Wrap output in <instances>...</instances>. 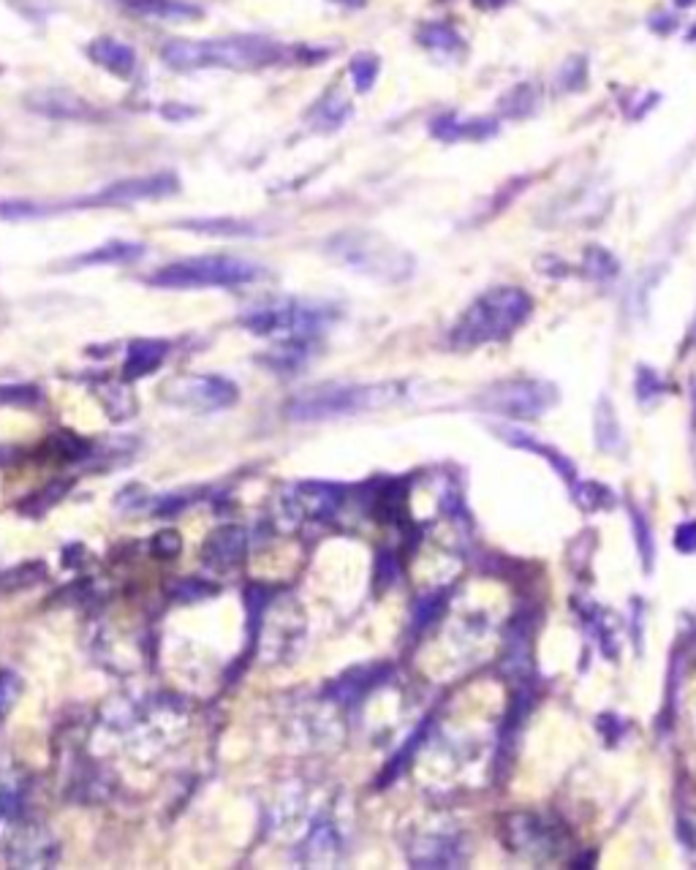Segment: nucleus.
<instances>
[{
  "instance_id": "nucleus-1",
  "label": "nucleus",
  "mask_w": 696,
  "mask_h": 870,
  "mask_svg": "<svg viewBox=\"0 0 696 870\" xmlns=\"http://www.w3.org/2000/svg\"><path fill=\"white\" fill-rule=\"evenodd\" d=\"M531 297L520 289L503 286L482 294L479 300L471 302L460 321L452 329V346L455 348H476L495 340H506L514 329L522 327L525 319L531 316Z\"/></svg>"
},
{
  "instance_id": "nucleus-2",
  "label": "nucleus",
  "mask_w": 696,
  "mask_h": 870,
  "mask_svg": "<svg viewBox=\"0 0 696 870\" xmlns=\"http://www.w3.org/2000/svg\"><path fill=\"white\" fill-rule=\"evenodd\" d=\"M161 55L172 68L194 71V68H234L251 71L278 58V44L264 36H223L213 41H172L161 49Z\"/></svg>"
},
{
  "instance_id": "nucleus-3",
  "label": "nucleus",
  "mask_w": 696,
  "mask_h": 870,
  "mask_svg": "<svg viewBox=\"0 0 696 870\" xmlns=\"http://www.w3.org/2000/svg\"><path fill=\"white\" fill-rule=\"evenodd\" d=\"M335 319V310L321 302L305 300H278L270 305L248 310L242 316L245 329L253 335L272 338L283 348H305L310 340H316Z\"/></svg>"
},
{
  "instance_id": "nucleus-4",
  "label": "nucleus",
  "mask_w": 696,
  "mask_h": 870,
  "mask_svg": "<svg viewBox=\"0 0 696 870\" xmlns=\"http://www.w3.org/2000/svg\"><path fill=\"white\" fill-rule=\"evenodd\" d=\"M261 278V267L237 256H191L166 264L150 275L158 289H226Z\"/></svg>"
},
{
  "instance_id": "nucleus-5",
  "label": "nucleus",
  "mask_w": 696,
  "mask_h": 870,
  "mask_svg": "<svg viewBox=\"0 0 696 870\" xmlns=\"http://www.w3.org/2000/svg\"><path fill=\"white\" fill-rule=\"evenodd\" d=\"M400 392L395 384H373V387H321L291 400L286 414L291 419H332V416L357 414L392 403Z\"/></svg>"
},
{
  "instance_id": "nucleus-6",
  "label": "nucleus",
  "mask_w": 696,
  "mask_h": 870,
  "mask_svg": "<svg viewBox=\"0 0 696 870\" xmlns=\"http://www.w3.org/2000/svg\"><path fill=\"white\" fill-rule=\"evenodd\" d=\"M329 253L351 270L365 272L373 278H387V281L406 278L411 270L406 253L397 251L387 240H381L378 234L370 232L340 234L329 242Z\"/></svg>"
},
{
  "instance_id": "nucleus-7",
  "label": "nucleus",
  "mask_w": 696,
  "mask_h": 870,
  "mask_svg": "<svg viewBox=\"0 0 696 870\" xmlns=\"http://www.w3.org/2000/svg\"><path fill=\"white\" fill-rule=\"evenodd\" d=\"M555 403V389L542 381H503L482 397V408L509 419H536Z\"/></svg>"
},
{
  "instance_id": "nucleus-8",
  "label": "nucleus",
  "mask_w": 696,
  "mask_h": 870,
  "mask_svg": "<svg viewBox=\"0 0 696 870\" xmlns=\"http://www.w3.org/2000/svg\"><path fill=\"white\" fill-rule=\"evenodd\" d=\"M343 490L329 482H297L286 487L281 495V517L289 525L302 522H327L338 512Z\"/></svg>"
},
{
  "instance_id": "nucleus-9",
  "label": "nucleus",
  "mask_w": 696,
  "mask_h": 870,
  "mask_svg": "<svg viewBox=\"0 0 696 870\" xmlns=\"http://www.w3.org/2000/svg\"><path fill=\"white\" fill-rule=\"evenodd\" d=\"M240 389L223 376H185L166 387V400L180 408H191L199 414L221 411L237 403Z\"/></svg>"
},
{
  "instance_id": "nucleus-10",
  "label": "nucleus",
  "mask_w": 696,
  "mask_h": 870,
  "mask_svg": "<svg viewBox=\"0 0 696 870\" xmlns=\"http://www.w3.org/2000/svg\"><path fill=\"white\" fill-rule=\"evenodd\" d=\"M177 191V177L169 172L147 174V177H131V180H120L107 188H101L98 194L85 196L79 204H98V207H117V204H134L147 202V199H161V196H172Z\"/></svg>"
},
{
  "instance_id": "nucleus-11",
  "label": "nucleus",
  "mask_w": 696,
  "mask_h": 870,
  "mask_svg": "<svg viewBox=\"0 0 696 870\" xmlns=\"http://www.w3.org/2000/svg\"><path fill=\"white\" fill-rule=\"evenodd\" d=\"M248 555V531L242 525L215 528L202 547V563L213 571H234Z\"/></svg>"
},
{
  "instance_id": "nucleus-12",
  "label": "nucleus",
  "mask_w": 696,
  "mask_h": 870,
  "mask_svg": "<svg viewBox=\"0 0 696 870\" xmlns=\"http://www.w3.org/2000/svg\"><path fill=\"white\" fill-rule=\"evenodd\" d=\"M509 846L517 854H544L555 849V830L533 813H514L506 824Z\"/></svg>"
},
{
  "instance_id": "nucleus-13",
  "label": "nucleus",
  "mask_w": 696,
  "mask_h": 870,
  "mask_svg": "<svg viewBox=\"0 0 696 870\" xmlns=\"http://www.w3.org/2000/svg\"><path fill=\"white\" fill-rule=\"evenodd\" d=\"M55 849H58V843L52 841V835L44 827L25 822L6 851L17 865H49L58 854Z\"/></svg>"
},
{
  "instance_id": "nucleus-14",
  "label": "nucleus",
  "mask_w": 696,
  "mask_h": 870,
  "mask_svg": "<svg viewBox=\"0 0 696 870\" xmlns=\"http://www.w3.org/2000/svg\"><path fill=\"white\" fill-rule=\"evenodd\" d=\"M166 351H169V343L166 340H153L142 338L134 340L128 346L126 362H123V376L126 378H145L150 373L161 368V362L166 359Z\"/></svg>"
},
{
  "instance_id": "nucleus-15",
  "label": "nucleus",
  "mask_w": 696,
  "mask_h": 870,
  "mask_svg": "<svg viewBox=\"0 0 696 870\" xmlns=\"http://www.w3.org/2000/svg\"><path fill=\"white\" fill-rule=\"evenodd\" d=\"M90 58L96 60L98 66H104L112 71L115 77H131L136 68V52L128 44L117 39H96L90 44Z\"/></svg>"
},
{
  "instance_id": "nucleus-16",
  "label": "nucleus",
  "mask_w": 696,
  "mask_h": 870,
  "mask_svg": "<svg viewBox=\"0 0 696 870\" xmlns=\"http://www.w3.org/2000/svg\"><path fill=\"white\" fill-rule=\"evenodd\" d=\"M123 6L139 17H153V20L183 22L202 17V9L188 0H123Z\"/></svg>"
},
{
  "instance_id": "nucleus-17",
  "label": "nucleus",
  "mask_w": 696,
  "mask_h": 870,
  "mask_svg": "<svg viewBox=\"0 0 696 870\" xmlns=\"http://www.w3.org/2000/svg\"><path fill=\"white\" fill-rule=\"evenodd\" d=\"M22 824H25V816H22V797L17 786L0 781V849H9V843L14 841Z\"/></svg>"
},
{
  "instance_id": "nucleus-18",
  "label": "nucleus",
  "mask_w": 696,
  "mask_h": 870,
  "mask_svg": "<svg viewBox=\"0 0 696 870\" xmlns=\"http://www.w3.org/2000/svg\"><path fill=\"white\" fill-rule=\"evenodd\" d=\"M145 253V245H139V242H107V245H101V248H96V251H87L82 253L79 259H74L71 264L74 267H96V264H123V261H134L139 259Z\"/></svg>"
},
{
  "instance_id": "nucleus-19",
  "label": "nucleus",
  "mask_w": 696,
  "mask_h": 870,
  "mask_svg": "<svg viewBox=\"0 0 696 870\" xmlns=\"http://www.w3.org/2000/svg\"><path fill=\"white\" fill-rule=\"evenodd\" d=\"M340 849V838H338V830H335V824L329 822V819H319V822L313 824V830L308 832V838H305V854L310 857V862L313 865H324V854H329V857H335Z\"/></svg>"
},
{
  "instance_id": "nucleus-20",
  "label": "nucleus",
  "mask_w": 696,
  "mask_h": 870,
  "mask_svg": "<svg viewBox=\"0 0 696 870\" xmlns=\"http://www.w3.org/2000/svg\"><path fill=\"white\" fill-rule=\"evenodd\" d=\"M44 580V563H28V566H17L0 574V593H14V590L28 588L36 582Z\"/></svg>"
},
{
  "instance_id": "nucleus-21",
  "label": "nucleus",
  "mask_w": 696,
  "mask_h": 870,
  "mask_svg": "<svg viewBox=\"0 0 696 870\" xmlns=\"http://www.w3.org/2000/svg\"><path fill=\"white\" fill-rule=\"evenodd\" d=\"M185 229H196L202 234H229V237H242V234H253L251 223L229 221V218H213V221H188L180 223Z\"/></svg>"
},
{
  "instance_id": "nucleus-22",
  "label": "nucleus",
  "mask_w": 696,
  "mask_h": 870,
  "mask_svg": "<svg viewBox=\"0 0 696 870\" xmlns=\"http://www.w3.org/2000/svg\"><path fill=\"white\" fill-rule=\"evenodd\" d=\"M22 694V677L11 669H0V721L9 716Z\"/></svg>"
},
{
  "instance_id": "nucleus-23",
  "label": "nucleus",
  "mask_w": 696,
  "mask_h": 870,
  "mask_svg": "<svg viewBox=\"0 0 696 870\" xmlns=\"http://www.w3.org/2000/svg\"><path fill=\"white\" fill-rule=\"evenodd\" d=\"M514 438H520V441H514L517 446H525V449H533V452H539V455H544L547 460H550V465L558 471L561 476H566V479H574V465L569 463V457L558 455L555 449H550V446H542L536 444V441H531V435H520V433H512Z\"/></svg>"
},
{
  "instance_id": "nucleus-24",
  "label": "nucleus",
  "mask_w": 696,
  "mask_h": 870,
  "mask_svg": "<svg viewBox=\"0 0 696 870\" xmlns=\"http://www.w3.org/2000/svg\"><path fill=\"white\" fill-rule=\"evenodd\" d=\"M585 267H588L590 278H599V281H607L618 272V261L612 259L607 251H599V248H590L585 253Z\"/></svg>"
},
{
  "instance_id": "nucleus-25",
  "label": "nucleus",
  "mask_w": 696,
  "mask_h": 870,
  "mask_svg": "<svg viewBox=\"0 0 696 870\" xmlns=\"http://www.w3.org/2000/svg\"><path fill=\"white\" fill-rule=\"evenodd\" d=\"M378 74V58L373 55H357L351 60V77H354V85L357 90H370L373 82H376Z\"/></svg>"
},
{
  "instance_id": "nucleus-26",
  "label": "nucleus",
  "mask_w": 696,
  "mask_h": 870,
  "mask_svg": "<svg viewBox=\"0 0 696 870\" xmlns=\"http://www.w3.org/2000/svg\"><path fill=\"white\" fill-rule=\"evenodd\" d=\"M422 44L433 49H452L457 44L455 30H449L446 25H427L422 30Z\"/></svg>"
},
{
  "instance_id": "nucleus-27",
  "label": "nucleus",
  "mask_w": 696,
  "mask_h": 870,
  "mask_svg": "<svg viewBox=\"0 0 696 870\" xmlns=\"http://www.w3.org/2000/svg\"><path fill=\"white\" fill-rule=\"evenodd\" d=\"M41 213H44V210H41L39 204L22 202V199H14V202H0V218H3V221L36 218V215H41Z\"/></svg>"
},
{
  "instance_id": "nucleus-28",
  "label": "nucleus",
  "mask_w": 696,
  "mask_h": 870,
  "mask_svg": "<svg viewBox=\"0 0 696 870\" xmlns=\"http://www.w3.org/2000/svg\"><path fill=\"white\" fill-rule=\"evenodd\" d=\"M36 400L39 392L33 387H0V406H28Z\"/></svg>"
},
{
  "instance_id": "nucleus-29",
  "label": "nucleus",
  "mask_w": 696,
  "mask_h": 870,
  "mask_svg": "<svg viewBox=\"0 0 696 870\" xmlns=\"http://www.w3.org/2000/svg\"><path fill=\"white\" fill-rule=\"evenodd\" d=\"M180 547H183V542H180V536L174 531H161L158 536L153 539V555L155 558H174L177 552H180Z\"/></svg>"
},
{
  "instance_id": "nucleus-30",
  "label": "nucleus",
  "mask_w": 696,
  "mask_h": 870,
  "mask_svg": "<svg viewBox=\"0 0 696 870\" xmlns=\"http://www.w3.org/2000/svg\"><path fill=\"white\" fill-rule=\"evenodd\" d=\"M577 501H580L582 506H593V503L612 501V495H609L599 482H588L585 487H582V493H577Z\"/></svg>"
},
{
  "instance_id": "nucleus-31",
  "label": "nucleus",
  "mask_w": 696,
  "mask_h": 870,
  "mask_svg": "<svg viewBox=\"0 0 696 870\" xmlns=\"http://www.w3.org/2000/svg\"><path fill=\"white\" fill-rule=\"evenodd\" d=\"M675 544L680 552H696V522H683L677 528Z\"/></svg>"
},
{
  "instance_id": "nucleus-32",
  "label": "nucleus",
  "mask_w": 696,
  "mask_h": 870,
  "mask_svg": "<svg viewBox=\"0 0 696 870\" xmlns=\"http://www.w3.org/2000/svg\"><path fill=\"white\" fill-rule=\"evenodd\" d=\"M482 6H487V9H493V6H501L503 0H479Z\"/></svg>"
}]
</instances>
